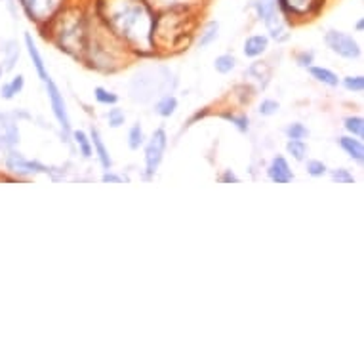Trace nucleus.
I'll use <instances>...</instances> for the list:
<instances>
[{
  "label": "nucleus",
  "instance_id": "nucleus-29",
  "mask_svg": "<svg viewBox=\"0 0 364 364\" xmlns=\"http://www.w3.org/2000/svg\"><path fill=\"white\" fill-rule=\"evenodd\" d=\"M307 172L311 174V176H322V174L327 172V166L320 163V160H309Z\"/></svg>",
  "mask_w": 364,
  "mask_h": 364
},
{
  "label": "nucleus",
  "instance_id": "nucleus-13",
  "mask_svg": "<svg viewBox=\"0 0 364 364\" xmlns=\"http://www.w3.org/2000/svg\"><path fill=\"white\" fill-rule=\"evenodd\" d=\"M339 145L349 153V157H353L355 160L358 163H363L364 158V149H363V143L358 141V139H353V138H341L339 139Z\"/></svg>",
  "mask_w": 364,
  "mask_h": 364
},
{
  "label": "nucleus",
  "instance_id": "nucleus-22",
  "mask_svg": "<svg viewBox=\"0 0 364 364\" xmlns=\"http://www.w3.org/2000/svg\"><path fill=\"white\" fill-rule=\"evenodd\" d=\"M128 138H130V147H132V149H138L139 145L143 143V132H141L139 124L134 126L132 130H130V136H128Z\"/></svg>",
  "mask_w": 364,
  "mask_h": 364
},
{
  "label": "nucleus",
  "instance_id": "nucleus-11",
  "mask_svg": "<svg viewBox=\"0 0 364 364\" xmlns=\"http://www.w3.org/2000/svg\"><path fill=\"white\" fill-rule=\"evenodd\" d=\"M265 48H267V37L256 35V37H250L246 40L245 54L248 57H256L259 56V54H264Z\"/></svg>",
  "mask_w": 364,
  "mask_h": 364
},
{
  "label": "nucleus",
  "instance_id": "nucleus-15",
  "mask_svg": "<svg viewBox=\"0 0 364 364\" xmlns=\"http://www.w3.org/2000/svg\"><path fill=\"white\" fill-rule=\"evenodd\" d=\"M311 75H313L317 81L328 84V86H338V76L334 75L332 71L322 69V67H313V69H311Z\"/></svg>",
  "mask_w": 364,
  "mask_h": 364
},
{
  "label": "nucleus",
  "instance_id": "nucleus-6",
  "mask_svg": "<svg viewBox=\"0 0 364 364\" xmlns=\"http://www.w3.org/2000/svg\"><path fill=\"white\" fill-rule=\"evenodd\" d=\"M46 84V90H48V95H50V103H52V109H54V115H56V119L59 120V124H61L63 132L67 134L69 132V115H67V109H65V101H63V95L59 94V90L57 86L52 82V78Z\"/></svg>",
  "mask_w": 364,
  "mask_h": 364
},
{
  "label": "nucleus",
  "instance_id": "nucleus-20",
  "mask_svg": "<svg viewBox=\"0 0 364 364\" xmlns=\"http://www.w3.org/2000/svg\"><path fill=\"white\" fill-rule=\"evenodd\" d=\"M235 63L237 61H235V57L233 56H220L218 59H216V71L225 75V73L235 69Z\"/></svg>",
  "mask_w": 364,
  "mask_h": 364
},
{
  "label": "nucleus",
  "instance_id": "nucleus-1",
  "mask_svg": "<svg viewBox=\"0 0 364 364\" xmlns=\"http://www.w3.org/2000/svg\"><path fill=\"white\" fill-rule=\"evenodd\" d=\"M109 6L107 21L113 27L115 33L120 37L130 40L139 48L147 50L153 45V35H155V21L151 13L138 0H111L105 2Z\"/></svg>",
  "mask_w": 364,
  "mask_h": 364
},
{
  "label": "nucleus",
  "instance_id": "nucleus-2",
  "mask_svg": "<svg viewBox=\"0 0 364 364\" xmlns=\"http://www.w3.org/2000/svg\"><path fill=\"white\" fill-rule=\"evenodd\" d=\"M327 45L330 46L332 52H336L338 56L347 57V59H355V57L360 56V48H358V45L349 37V35H346V33L330 31L327 35Z\"/></svg>",
  "mask_w": 364,
  "mask_h": 364
},
{
  "label": "nucleus",
  "instance_id": "nucleus-37",
  "mask_svg": "<svg viewBox=\"0 0 364 364\" xmlns=\"http://www.w3.org/2000/svg\"><path fill=\"white\" fill-rule=\"evenodd\" d=\"M2 71H4V69H2V67H0V76H2Z\"/></svg>",
  "mask_w": 364,
  "mask_h": 364
},
{
  "label": "nucleus",
  "instance_id": "nucleus-12",
  "mask_svg": "<svg viewBox=\"0 0 364 364\" xmlns=\"http://www.w3.org/2000/svg\"><path fill=\"white\" fill-rule=\"evenodd\" d=\"M23 84H25V81H23V76L18 75L13 76L12 81L6 82V84H2V90H0V95L4 98V100H12V98H16V95L23 90Z\"/></svg>",
  "mask_w": 364,
  "mask_h": 364
},
{
  "label": "nucleus",
  "instance_id": "nucleus-5",
  "mask_svg": "<svg viewBox=\"0 0 364 364\" xmlns=\"http://www.w3.org/2000/svg\"><path fill=\"white\" fill-rule=\"evenodd\" d=\"M164 149H166V134L164 130H157L153 134L151 141L147 145V151H145V160H147V172L153 174L158 168V164L163 160Z\"/></svg>",
  "mask_w": 364,
  "mask_h": 364
},
{
  "label": "nucleus",
  "instance_id": "nucleus-8",
  "mask_svg": "<svg viewBox=\"0 0 364 364\" xmlns=\"http://www.w3.org/2000/svg\"><path fill=\"white\" fill-rule=\"evenodd\" d=\"M25 45H27V52H29V56H31L33 59V65H35V69H37L38 76H40V81L48 82L50 81V75H48V71H46L40 52H38V48L35 46V42H33L31 35H25Z\"/></svg>",
  "mask_w": 364,
  "mask_h": 364
},
{
  "label": "nucleus",
  "instance_id": "nucleus-24",
  "mask_svg": "<svg viewBox=\"0 0 364 364\" xmlns=\"http://www.w3.org/2000/svg\"><path fill=\"white\" fill-rule=\"evenodd\" d=\"M95 100L100 101V103H105V105H109V103L113 105V103H117V95L103 88H95Z\"/></svg>",
  "mask_w": 364,
  "mask_h": 364
},
{
  "label": "nucleus",
  "instance_id": "nucleus-25",
  "mask_svg": "<svg viewBox=\"0 0 364 364\" xmlns=\"http://www.w3.org/2000/svg\"><path fill=\"white\" fill-rule=\"evenodd\" d=\"M18 56H19V50L18 48H16V45H13V42H10V45H8V48H6V67H4V69L6 71H10L13 67V61H16V59H18Z\"/></svg>",
  "mask_w": 364,
  "mask_h": 364
},
{
  "label": "nucleus",
  "instance_id": "nucleus-14",
  "mask_svg": "<svg viewBox=\"0 0 364 364\" xmlns=\"http://www.w3.org/2000/svg\"><path fill=\"white\" fill-rule=\"evenodd\" d=\"M92 139H94V147H95V153H98V157H100L101 164H103V168H111V158H109V153H107L105 145L101 141L100 134L92 130Z\"/></svg>",
  "mask_w": 364,
  "mask_h": 364
},
{
  "label": "nucleus",
  "instance_id": "nucleus-9",
  "mask_svg": "<svg viewBox=\"0 0 364 364\" xmlns=\"http://www.w3.org/2000/svg\"><path fill=\"white\" fill-rule=\"evenodd\" d=\"M18 128L13 126V122H2V117H0V151H2V149H10V147L18 143Z\"/></svg>",
  "mask_w": 364,
  "mask_h": 364
},
{
  "label": "nucleus",
  "instance_id": "nucleus-10",
  "mask_svg": "<svg viewBox=\"0 0 364 364\" xmlns=\"http://www.w3.org/2000/svg\"><path fill=\"white\" fill-rule=\"evenodd\" d=\"M283 6L292 13H298V16H303V13L313 12L315 8L319 6L320 0H281Z\"/></svg>",
  "mask_w": 364,
  "mask_h": 364
},
{
  "label": "nucleus",
  "instance_id": "nucleus-16",
  "mask_svg": "<svg viewBox=\"0 0 364 364\" xmlns=\"http://www.w3.org/2000/svg\"><path fill=\"white\" fill-rule=\"evenodd\" d=\"M218 29H220V25L216 23V21H210L206 25V29H204V33L201 35V48H204V46H208L212 40H216L218 38Z\"/></svg>",
  "mask_w": 364,
  "mask_h": 364
},
{
  "label": "nucleus",
  "instance_id": "nucleus-17",
  "mask_svg": "<svg viewBox=\"0 0 364 364\" xmlns=\"http://www.w3.org/2000/svg\"><path fill=\"white\" fill-rule=\"evenodd\" d=\"M176 105H177V101L174 100V98L166 95L164 100H160L157 103V113L163 115V117H170V115L176 111Z\"/></svg>",
  "mask_w": 364,
  "mask_h": 364
},
{
  "label": "nucleus",
  "instance_id": "nucleus-35",
  "mask_svg": "<svg viewBox=\"0 0 364 364\" xmlns=\"http://www.w3.org/2000/svg\"><path fill=\"white\" fill-rule=\"evenodd\" d=\"M223 182H239V180H237V177L233 176L231 172H227L225 176H223Z\"/></svg>",
  "mask_w": 364,
  "mask_h": 364
},
{
  "label": "nucleus",
  "instance_id": "nucleus-19",
  "mask_svg": "<svg viewBox=\"0 0 364 364\" xmlns=\"http://www.w3.org/2000/svg\"><path fill=\"white\" fill-rule=\"evenodd\" d=\"M346 128L353 136H358V138H363L364 136V120L360 117H351V119L346 120Z\"/></svg>",
  "mask_w": 364,
  "mask_h": 364
},
{
  "label": "nucleus",
  "instance_id": "nucleus-21",
  "mask_svg": "<svg viewBox=\"0 0 364 364\" xmlns=\"http://www.w3.org/2000/svg\"><path fill=\"white\" fill-rule=\"evenodd\" d=\"M256 10H258L259 18L265 19L271 12L276 10V0H258L256 2Z\"/></svg>",
  "mask_w": 364,
  "mask_h": 364
},
{
  "label": "nucleus",
  "instance_id": "nucleus-4",
  "mask_svg": "<svg viewBox=\"0 0 364 364\" xmlns=\"http://www.w3.org/2000/svg\"><path fill=\"white\" fill-rule=\"evenodd\" d=\"M6 168L16 172V174H23V176H29V174H48L50 172V168H46L45 164L27 160V158H23L16 151H10L6 155Z\"/></svg>",
  "mask_w": 364,
  "mask_h": 364
},
{
  "label": "nucleus",
  "instance_id": "nucleus-28",
  "mask_svg": "<svg viewBox=\"0 0 364 364\" xmlns=\"http://www.w3.org/2000/svg\"><path fill=\"white\" fill-rule=\"evenodd\" d=\"M346 88L347 90H353V92H363L364 88V78L363 76H349V78H346Z\"/></svg>",
  "mask_w": 364,
  "mask_h": 364
},
{
  "label": "nucleus",
  "instance_id": "nucleus-30",
  "mask_svg": "<svg viewBox=\"0 0 364 364\" xmlns=\"http://www.w3.org/2000/svg\"><path fill=\"white\" fill-rule=\"evenodd\" d=\"M332 177L336 180L338 183H353L355 182V177L347 172V170H334Z\"/></svg>",
  "mask_w": 364,
  "mask_h": 364
},
{
  "label": "nucleus",
  "instance_id": "nucleus-7",
  "mask_svg": "<svg viewBox=\"0 0 364 364\" xmlns=\"http://www.w3.org/2000/svg\"><path fill=\"white\" fill-rule=\"evenodd\" d=\"M269 177L276 183H290L294 180V174L283 157H276L269 166Z\"/></svg>",
  "mask_w": 364,
  "mask_h": 364
},
{
  "label": "nucleus",
  "instance_id": "nucleus-27",
  "mask_svg": "<svg viewBox=\"0 0 364 364\" xmlns=\"http://www.w3.org/2000/svg\"><path fill=\"white\" fill-rule=\"evenodd\" d=\"M288 136L290 139H303L307 136V128L303 124H292L288 128Z\"/></svg>",
  "mask_w": 364,
  "mask_h": 364
},
{
  "label": "nucleus",
  "instance_id": "nucleus-33",
  "mask_svg": "<svg viewBox=\"0 0 364 364\" xmlns=\"http://www.w3.org/2000/svg\"><path fill=\"white\" fill-rule=\"evenodd\" d=\"M157 2V6H163V8H174L177 4H182L185 0H155Z\"/></svg>",
  "mask_w": 364,
  "mask_h": 364
},
{
  "label": "nucleus",
  "instance_id": "nucleus-18",
  "mask_svg": "<svg viewBox=\"0 0 364 364\" xmlns=\"http://www.w3.org/2000/svg\"><path fill=\"white\" fill-rule=\"evenodd\" d=\"M288 151L294 155V158L303 160V158H305V153H307V147H305V143H303L302 139H290Z\"/></svg>",
  "mask_w": 364,
  "mask_h": 364
},
{
  "label": "nucleus",
  "instance_id": "nucleus-3",
  "mask_svg": "<svg viewBox=\"0 0 364 364\" xmlns=\"http://www.w3.org/2000/svg\"><path fill=\"white\" fill-rule=\"evenodd\" d=\"M63 0H21L25 12L31 16V19L37 21H46L59 10Z\"/></svg>",
  "mask_w": 364,
  "mask_h": 364
},
{
  "label": "nucleus",
  "instance_id": "nucleus-26",
  "mask_svg": "<svg viewBox=\"0 0 364 364\" xmlns=\"http://www.w3.org/2000/svg\"><path fill=\"white\" fill-rule=\"evenodd\" d=\"M109 124L113 128H119V126L124 124V113L120 109H111L109 111Z\"/></svg>",
  "mask_w": 364,
  "mask_h": 364
},
{
  "label": "nucleus",
  "instance_id": "nucleus-31",
  "mask_svg": "<svg viewBox=\"0 0 364 364\" xmlns=\"http://www.w3.org/2000/svg\"><path fill=\"white\" fill-rule=\"evenodd\" d=\"M278 111V103L276 101H271V100H265L262 105H259V113L262 115H273Z\"/></svg>",
  "mask_w": 364,
  "mask_h": 364
},
{
  "label": "nucleus",
  "instance_id": "nucleus-32",
  "mask_svg": "<svg viewBox=\"0 0 364 364\" xmlns=\"http://www.w3.org/2000/svg\"><path fill=\"white\" fill-rule=\"evenodd\" d=\"M225 119L231 120V122H235V124L239 126L242 132H245V130H248V120H246L245 117H240V119H237V117H231V115H227Z\"/></svg>",
  "mask_w": 364,
  "mask_h": 364
},
{
  "label": "nucleus",
  "instance_id": "nucleus-34",
  "mask_svg": "<svg viewBox=\"0 0 364 364\" xmlns=\"http://www.w3.org/2000/svg\"><path fill=\"white\" fill-rule=\"evenodd\" d=\"M103 182H105V183H120L122 180H120L119 176H115V174H105V176H103Z\"/></svg>",
  "mask_w": 364,
  "mask_h": 364
},
{
  "label": "nucleus",
  "instance_id": "nucleus-36",
  "mask_svg": "<svg viewBox=\"0 0 364 364\" xmlns=\"http://www.w3.org/2000/svg\"><path fill=\"white\" fill-rule=\"evenodd\" d=\"M300 61H302V65H309V63H311V56H302L300 57Z\"/></svg>",
  "mask_w": 364,
  "mask_h": 364
},
{
  "label": "nucleus",
  "instance_id": "nucleus-23",
  "mask_svg": "<svg viewBox=\"0 0 364 364\" xmlns=\"http://www.w3.org/2000/svg\"><path fill=\"white\" fill-rule=\"evenodd\" d=\"M75 139H76V143L81 145L82 155H84V157H90V155H92V147H90V141L88 138H86V134L75 132Z\"/></svg>",
  "mask_w": 364,
  "mask_h": 364
}]
</instances>
